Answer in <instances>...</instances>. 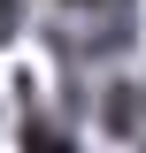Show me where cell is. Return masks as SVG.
Here are the masks:
<instances>
[{"label": "cell", "mask_w": 146, "mask_h": 153, "mask_svg": "<svg viewBox=\"0 0 146 153\" xmlns=\"http://www.w3.org/2000/svg\"><path fill=\"white\" fill-rule=\"evenodd\" d=\"M16 23H23V0H0V38H16Z\"/></svg>", "instance_id": "7a4b0ae2"}, {"label": "cell", "mask_w": 146, "mask_h": 153, "mask_svg": "<svg viewBox=\"0 0 146 153\" xmlns=\"http://www.w3.org/2000/svg\"><path fill=\"white\" fill-rule=\"evenodd\" d=\"M138 38V0H54L46 16V46L69 69H108L115 54H131Z\"/></svg>", "instance_id": "6da1fadb"}]
</instances>
